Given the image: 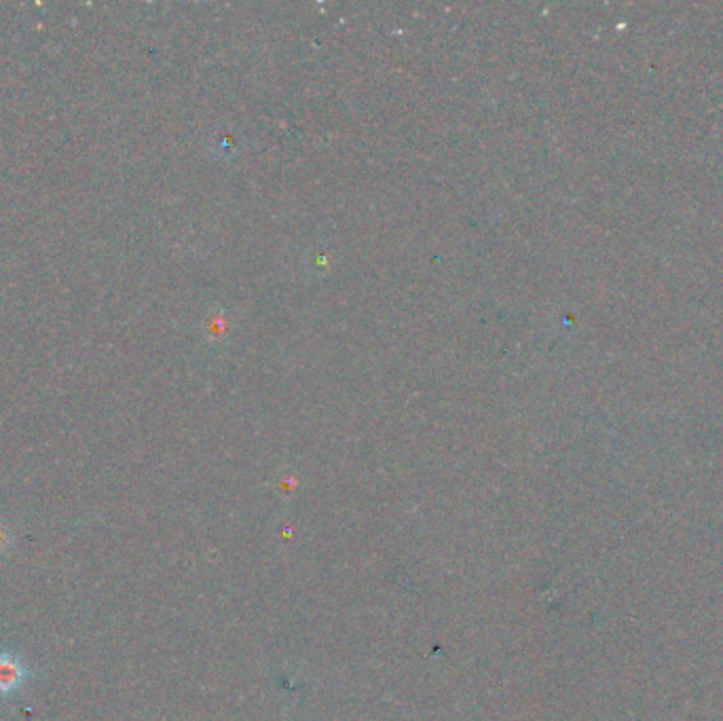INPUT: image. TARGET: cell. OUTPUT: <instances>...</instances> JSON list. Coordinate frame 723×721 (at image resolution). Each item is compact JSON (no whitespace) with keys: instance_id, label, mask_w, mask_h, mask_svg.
<instances>
[{"instance_id":"6da1fadb","label":"cell","mask_w":723,"mask_h":721,"mask_svg":"<svg viewBox=\"0 0 723 721\" xmlns=\"http://www.w3.org/2000/svg\"><path fill=\"white\" fill-rule=\"evenodd\" d=\"M32 677V671L22 656L11 652H0V694L9 696L24 688V683Z\"/></svg>"},{"instance_id":"7a4b0ae2","label":"cell","mask_w":723,"mask_h":721,"mask_svg":"<svg viewBox=\"0 0 723 721\" xmlns=\"http://www.w3.org/2000/svg\"><path fill=\"white\" fill-rule=\"evenodd\" d=\"M7 544H9V531L3 525H0V554L5 552Z\"/></svg>"}]
</instances>
